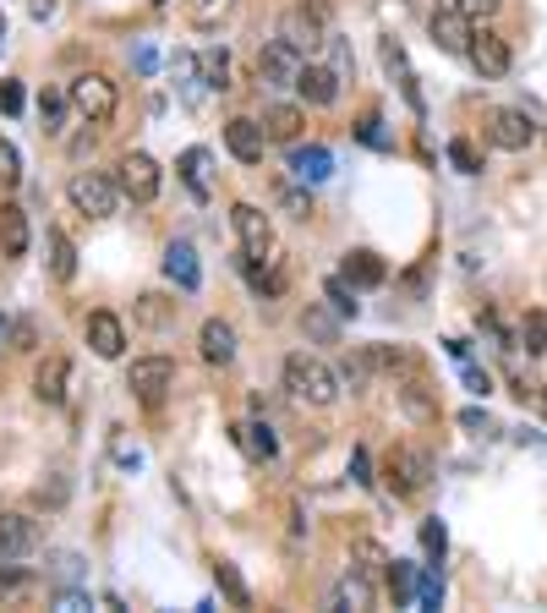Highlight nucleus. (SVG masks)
Listing matches in <instances>:
<instances>
[{
    "label": "nucleus",
    "mask_w": 547,
    "mask_h": 613,
    "mask_svg": "<svg viewBox=\"0 0 547 613\" xmlns=\"http://www.w3.org/2000/svg\"><path fill=\"white\" fill-rule=\"evenodd\" d=\"M301 126H307L301 104H269V110H263V132H269V143H296Z\"/></svg>",
    "instance_id": "nucleus-25"
},
{
    "label": "nucleus",
    "mask_w": 547,
    "mask_h": 613,
    "mask_svg": "<svg viewBox=\"0 0 547 613\" xmlns=\"http://www.w3.org/2000/svg\"><path fill=\"white\" fill-rule=\"evenodd\" d=\"M290 176L301 181V187H318V181H329L334 176V154L329 148H296V154H290Z\"/></svg>",
    "instance_id": "nucleus-21"
},
{
    "label": "nucleus",
    "mask_w": 547,
    "mask_h": 613,
    "mask_svg": "<svg viewBox=\"0 0 547 613\" xmlns=\"http://www.w3.org/2000/svg\"><path fill=\"white\" fill-rule=\"evenodd\" d=\"M137 323L165 329V323H176V302H165V296H137Z\"/></svg>",
    "instance_id": "nucleus-33"
},
{
    "label": "nucleus",
    "mask_w": 547,
    "mask_h": 613,
    "mask_svg": "<svg viewBox=\"0 0 547 613\" xmlns=\"http://www.w3.org/2000/svg\"><path fill=\"white\" fill-rule=\"evenodd\" d=\"M132 61H137V72H154V50H148V44H137Z\"/></svg>",
    "instance_id": "nucleus-54"
},
{
    "label": "nucleus",
    "mask_w": 547,
    "mask_h": 613,
    "mask_svg": "<svg viewBox=\"0 0 547 613\" xmlns=\"http://www.w3.org/2000/svg\"><path fill=\"white\" fill-rule=\"evenodd\" d=\"M334 603H340V608H356V613H362V608H372V575L351 570V575H345V581H340V592H334Z\"/></svg>",
    "instance_id": "nucleus-29"
},
{
    "label": "nucleus",
    "mask_w": 547,
    "mask_h": 613,
    "mask_svg": "<svg viewBox=\"0 0 547 613\" xmlns=\"http://www.w3.org/2000/svg\"><path fill=\"white\" fill-rule=\"evenodd\" d=\"M285 389L301 406H334V400H340V373L323 367L318 356L296 351V356H285Z\"/></svg>",
    "instance_id": "nucleus-1"
},
{
    "label": "nucleus",
    "mask_w": 547,
    "mask_h": 613,
    "mask_svg": "<svg viewBox=\"0 0 547 613\" xmlns=\"http://www.w3.org/2000/svg\"><path fill=\"white\" fill-rule=\"evenodd\" d=\"M77 564H83L77 553H61V559H55V575H61V581H77V575H83Z\"/></svg>",
    "instance_id": "nucleus-50"
},
{
    "label": "nucleus",
    "mask_w": 547,
    "mask_h": 613,
    "mask_svg": "<svg viewBox=\"0 0 547 613\" xmlns=\"http://www.w3.org/2000/svg\"><path fill=\"white\" fill-rule=\"evenodd\" d=\"M33 17H55V0H33Z\"/></svg>",
    "instance_id": "nucleus-55"
},
{
    "label": "nucleus",
    "mask_w": 547,
    "mask_h": 613,
    "mask_svg": "<svg viewBox=\"0 0 547 613\" xmlns=\"http://www.w3.org/2000/svg\"><path fill=\"white\" fill-rule=\"evenodd\" d=\"M44 499H50V504H66V477H61V471H55L50 488H39V504H44Z\"/></svg>",
    "instance_id": "nucleus-52"
},
{
    "label": "nucleus",
    "mask_w": 547,
    "mask_h": 613,
    "mask_svg": "<svg viewBox=\"0 0 547 613\" xmlns=\"http://www.w3.org/2000/svg\"><path fill=\"white\" fill-rule=\"evenodd\" d=\"M186 11H192L197 22H214V17H225V11H230V0H186Z\"/></svg>",
    "instance_id": "nucleus-45"
},
{
    "label": "nucleus",
    "mask_w": 547,
    "mask_h": 613,
    "mask_svg": "<svg viewBox=\"0 0 547 613\" xmlns=\"http://www.w3.org/2000/svg\"><path fill=\"white\" fill-rule=\"evenodd\" d=\"M17 181H22V154H17V143L0 137V187H17Z\"/></svg>",
    "instance_id": "nucleus-40"
},
{
    "label": "nucleus",
    "mask_w": 547,
    "mask_h": 613,
    "mask_svg": "<svg viewBox=\"0 0 547 613\" xmlns=\"http://www.w3.org/2000/svg\"><path fill=\"white\" fill-rule=\"evenodd\" d=\"M296 94L307 99L312 110H329V104L340 99V72H334V66L307 61V66H301V77H296Z\"/></svg>",
    "instance_id": "nucleus-12"
},
{
    "label": "nucleus",
    "mask_w": 547,
    "mask_h": 613,
    "mask_svg": "<svg viewBox=\"0 0 547 613\" xmlns=\"http://www.w3.org/2000/svg\"><path fill=\"white\" fill-rule=\"evenodd\" d=\"M301 329H307L312 340H323V345H334V340H340V323H334L323 307H307V312H301Z\"/></svg>",
    "instance_id": "nucleus-36"
},
{
    "label": "nucleus",
    "mask_w": 547,
    "mask_h": 613,
    "mask_svg": "<svg viewBox=\"0 0 547 613\" xmlns=\"http://www.w3.org/2000/svg\"><path fill=\"white\" fill-rule=\"evenodd\" d=\"M487 137H493L498 148H509V154H520V148L537 143V126H531L526 110H493L487 115Z\"/></svg>",
    "instance_id": "nucleus-9"
},
{
    "label": "nucleus",
    "mask_w": 547,
    "mask_h": 613,
    "mask_svg": "<svg viewBox=\"0 0 547 613\" xmlns=\"http://www.w3.org/2000/svg\"><path fill=\"white\" fill-rule=\"evenodd\" d=\"M389 592H394V603H411V564H400V559L389 564Z\"/></svg>",
    "instance_id": "nucleus-43"
},
{
    "label": "nucleus",
    "mask_w": 547,
    "mask_h": 613,
    "mask_svg": "<svg viewBox=\"0 0 547 613\" xmlns=\"http://www.w3.org/2000/svg\"><path fill=\"white\" fill-rule=\"evenodd\" d=\"M230 225H236V241H241L247 258H258V252L274 247V225H269V214H263L258 203H236L230 208Z\"/></svg>",
    "instance_id": "nucleus-8"
},
{
    "label": "nucleus",
    "mask_w": 547,
    "mask_h": 613,
    "mask_svg": "<svg viewBox=\"0 0 547 613\" xmlns=\"http://www.w3.org/2000/svg\"><path fill=\"white\" fill-rule=\"evenodd\" d=\"M33 345H39V323L17 318V323H11V351H33Z\"/></svg>",
    "instance_id": "nucleus-44"
},
{
    "label": "nucleus",
    "mask_w": 547,
    "mask_h": 613,
    "mask_svg": "<svg viewBox=\"0 0 547 613\" xmlns=\"http://www.w3.org/2000/svg\"><path fill=\"white\" fill-rule=\"evenodd\" d=\"M154 6H165V0H154Z\"/></svg>",
    "instance_id": "nucleus-58"
},
{
    "label": "nucleus",
    "mask_w": 547,
    "mask_h": 613,
    "mask_svg": "<svg viewBox=\"0 0 547 613\" xmlns=\"http://www.w3.org/2000/svg\"><path fill=\"white\" fill-rule=\"evenodd\" d=\"M389 553H383L378 548V542H356V570H362V575H389Z\"/></svg>",
    "instance_id": "nucleus-38"
},
{
    "label": "nucleus",
    "mask_w": 547,
    "mask_h": 613,
    "mask_svg": "<svg viewBox=\"0 0 547 613\" xmlns=\"http://www.w3.org/2000/svg\"><path fill=\"white\" fill-rule=\"evenodd\" d=\"M378 115H362V126H356V137H362V143H383V132H378Z\"/></svg>",
    "instance_id": "nucleus-51"
},
{
    "label": "nucleus",
    "mask_w": 547,
    "mask_h": 613,
    "mask_svg": "<svg viewBox=\"0 0 547 613\" xmlns=\"http://www.w3.org/2000/svg\"><path fill=\"white\" fill-rule=\"evenodd\" d=\"M33 247V225L22 203H0V258H28Z\"/></svg>",
    "instance_id": "nucleus-14"
},
{
    "label": "nucleus",
    "mask_w": 547,
    "mask_h": 613,
    "mask_svg": "<svg viewBox=\"0 0 547 613\" xmlns=\"http://www.w3.org/2000/svg\"><path fill=\"white\" fill-rule=\"evenodd\" d=\"M455 11H465V17H493V11H498V0H455Z\"/></svg>",
    "instance_id": "nucleus-47"
},
{
    "label": "nucleus",
    "mask_w": 547,
    "mask_h": 613,
    "mask_svg": "<svg viewBox=\"0 0 547 613\" xmlns=\"http://www.w3.org/2000/svg\"><path fill=\"white\" fill-rule=\"evenodd\" d=\"M351 482H372V460H367V449H351Z\"/></svg>",
    "instance_id": "nucleus-46"
},
{
    "label": "nucleus",
    "mask_w": 547,
    "mask_h": 613,
    "mask_svg": "<svg viewBox=\"0 0 547 613\" xmlns=\"http://www.w3.org/2000/svg\"><path fill=\"white\" fill-rule=\"evenodd\" d=\"M66 384H72V362H66V356H44L39 373H33V400H39V406H61Z\"/></svg>",
    "instance_id": "nucleus-18"
},
{
    "label": "nucleus",
    "mask_w": 547,
    "mask_h": 613,
    "mask_svg": "<svg viewBox=\"0 0 547 613\" xmlns=\"http://www.w3.org/2000/svg\"><path fill=\"white\" fill-rule=\"evenodd\" d=\"M176 170H181L186 187H192L197 198H203V192H208V148H186V154L176 159Z\"/></svg>",
    "instance_id": "nucleus-30"
},
{
    "label": "nucleus",
    "mask_w": 547,
    "mask_h": 613,
    "mask_svg": "<svg viewBox=\"0 0 547 613\" xmlns=\"http://www.w3.org/2000/svg\"><path fill=\"white\" fill-rule=\"evenodd\" d=\"M236 438L247 444L252 460H274V455H279V438H274L269 422H247V427H236Z\"/></svg>",
    "instance_id": "nucleus-28"
},
{
    "label": "nucleus",
    "mask_w": 547,
    "mask_h": 613,
    "mask_svg": "<svg viewBox=\"0 0 547 613\" xmlns=\"http://www.w3.org/2000/svg\"><path fill=\"white\" fill-rule=\"evenodd\" d=\"M165 274L181 285L186 296H192L197 285H203V269H197V252H192V241H170V247H165Z\"/></svg>",
    "instance_id": "nucleus-22"
},
{
    "label": "nucleus",
    "mask_w": 547,
    "mask_h": 613,
    "mask_svg": "<svg viewBox=\"0 0 547 613\" xmlns=\"http://www.w3.org/2000/svg\"><path fill=\"white\" fill-rule=\"evenodd\" d=\"M214 575H219V592L230 597V608H247V603H252L247 581H241V570H236L230 559H214Z\"/></svg>",
    "instance_id": "nucleus-31"
},
{
    "label": "nucleus",
    "mask_w": 547,
    "mask_h": 613,
    "mask_svg": "<svg viewBox=\"0 0 547 613\" xmlns=\"http://www.w3.org/2000/svg\"><path fill=\"white\" fill-rule=\"evenodd\" d=\"M0 110H6V115L22 110V88L17 83H0Z\"/></svg>",
    "instance_id": "nucleus-49"
},
{
    "label": "nucleus",
    "mask_w": 547,
    "mask_h": 613,
    "mask_svg": "<svg viewBox=\"0 0 547 613\" xmlns=\"http://www.w3.org/2000/svg\"><path fill=\"white\" fill-rule=\"evenodd\" d=\"M372 367H378V362H372V356H345V362H340V378H345V384L356 389V395H362V389H367V373H372Z\"/></svg>",
    "instance_id": "nucleus-39"
},
{
    "label": "nucleus",
    "mask_w": 547,
    "mask_h": 613,
    "mask_svg": "<svg viewBox=\"0 0 547 613\" xmlns=\"http://www.w3.org/2000/svg\"><path fill=\"white\" fill-rule=\"evenodd\" d=\"M44 252H50V274H55V280L72 285V280H77V247H72V241H66L55 225L44 230Z\"/></svg>",
    "instance_id": "nucleus-26"
},
{
    "label": "nucleus",
    "mask_w": 547,
    "mask_h": 613,
    "mask_svg": "<svg viewBox=\"0 0 547 613\" xmlns=\"http://www.w3.org/2000/svg\"><path fill=\"white\" fill-rule=\"evenodd\" d=\"M345 280L356 285V291H372V285H383L389 280V263L378 258V252H367V247H356V252H345Z\"/></svg>",
    "instance_id": "nucleus-20"
},
{
    "label": "nucleus",
    "mask_w": 547,
    "mask_h": 613,
    "mask_svg": "<svg viewBox=\"0 0 547 613\" xmlns=\"http://www.w3.org/2000/svg\"><path fill=\"white\" fill-rule=\"evenodd\" d=\"M197 77H203L208 94H225L230 88V55L225 50H203L197 55Z\"/></svg>",
    "instance_id": "nucleus-27"
},
{
    "label": "nucleus",
    "mask_w": 547,
    "mask_h": 613,
    "mask_svg": "<svg viewBox=\"0 0 547 613\" xmlns=\"http://www.w3.org/2000/svg\"><path fill=\"white\" fill-rule=\"evenodd\" d=\"M66 198H72L77 214H88V219H110L115 203H121V181L99 176V170H77L72 187H66Z\"/></svg>",
    "instance_id": "nucleus-3"
},
{
    "label": "nucleus",
    "mask_w": 547,
    "mask_h": 613,
    "mask_svg": "<svg viewBox=\"0 0 547 613\" xmlns=\"http://www.w3.org/2000/svg\"><path fill=\"white\" fill-rule=\"evenodd\" d=\"M115 181H121V192L132 203H154L159 187H165V170H159L148 154H126L121 159V176H115Z\"/></svg>",
    "instance_id": "nucleus-7"
},
{
    "label": "nucleus",
    "mask_w": 547,
    "mask_h": 613,
    "mask_svg": "<svg viewBox=\"0 0 547 613\" xmlns=\"http://www.w3.org/2000/svg\"><path fill=\"white\" fill-rule=\"evenodd\" d=\"M279 33H285V39L296 44L301 55H312V50H323V44H329V28H323V11H312V6H296V11L285 17V28H279Z\"/></svg>",
    "instance_id": "nucleus-13"
},
{
    "label": "nucleus",
    "mask_w": 547,
    "mask_h": 613,
    "mask_svg": "<svg viewBox=\"0 0 547 613\" xmlns=\"http://www.w3.org/2000/svg\"><path fill=\"white\" fill-rule=\"evenodd\" d=\"M72 110L77 115H88V126H110L115 121V104H121V94H115V83L104 72H83V77H72Z\"/></svg>",
    "instance_id": "nucleus-2"
},
{
    "label": "nucleus",
    "mask_w": 547,
    "mask_h": 613,
    "mask_svg": "<svg viewBox=\"0 0 547 613\" xmlns=\"http://www.w3.org/2000/svg\"><path fill=\"white\" fill-rule=\"evenodd\" d=\"M301 66H307V55H301L285 33H279V39H263V50H258V88H296Z\"/></svg>",
    "instance_id": "nucleus-4"
},
{
    "label": "nucleus",
    "mask_w": 547,
    "mask_h": 613,
    "mask_svg": "<svg viewBox=\"0 0 547 613\" xmlns=\"http://www.w3.org/2000/svg\"><path fill=\"white\" fill-rule=\"evenodd\" d=\"M88 345H93V356H104V362H115V356L126 351V323L115 318V312H88Z\"/></svg>",
    "instance_id": "nucleus-16"
},
{
    "label": "nucleus",
    "mask_w": 547,
    "mask_h": 613,
    "mask_svg": "<svg viewBox=\"0 0 547 613\" xmlns=\"http://www.w3.org/2000/svg\"><path fill=\"white\" fill-rule=\"evenodd\" d=\"M55 608H61V613H77V608H88V597H83V592H61V597H55Z\"/></svg>",
    "instance_id": "nucleus-53"
},
{
    "label": "nucleus",
    "mask_w": 547,
    "mask_h": 613,
    "mask_svg": "<svg viewBox=\"0 0 547 613\" xmlns=\"http://www.w3.org/2000/svg\"><path fill=\"white\" fill-rule=\"evenodd\" d=\"M427 33H433V44H438V50H449V55H465V50H471V17H465V11H455V6H449V11H433V22H427Z\"/></svg>",
    "instance_id": "nucleus-15"
},
{
    "label": "nucleus",
    "mask_w": 547,
    "mask_h": 613,
    "mask_svg": "<svg viewBox=\"0 0 547 613\" xmlns=\"http://www.w3.org/2000/svg\"><path fill=\"white\" fill-rule=\"evenodd\" d=\"M66 110H72V94H55V88H44V99H39V121H44V132H61L66 126Z\"/></svg>",
    "instance_id": "nucleus-32"
},
{
    "label": "nucleus",
    "mask_w": 547,
    "mask_h": 613,
    "mask_svg": "<svg viewBox=\"0 0 547 613\" xmlns=\"http://www.w3.org/2000/svg\"><path fill=\"white\" fill-rule=\"evenodd\" d=\"M465 55H471V66H476L482 77H509V66H515L509 44L498 39L493 28H476V33H471V50H465Z\"/></svg>",
    "instance_id": "nucleus-10"
},
{
    "label": "nucleus",
    "mask_w": 547,
    "mask_h": 613,
    "mask_svg": "<svg viewBox=\"0 0 547 613\" xmlns=\"http://www.w3.org/2000/svg\"><path fill=\"white\" fill-rule=\"evenodd\" d=\"M383 482H389L400 499H416V493L433 482V460H427L422 449H389V460H383Z\"/></svg>",
    "instance_id": "nucleus-5"
},
{
    "label": "nucleus",
    "mask_w": 547,
    "mask_h": 613,
    "mask_svg": "<svg viewBox=\"0 0 547 613\" xmlns=\"http://www.w3.org/2000/svg\"><path fill=\"white\" fill-rule=\"evenodd\" d=\"M394 400H400V411L411 416V422H433V416H438V400L427 395V384L416 373H405L400 384H394Z\"/></svg>",
    "instance_id": "nucleus-23"
},
{
    "label": "nucleus",
    "mask_w": 547,
    "mask_h": 613,
    "mask_svg": "<svg viewBox=\"0 0 547 613\" xmlns=\"http://www.w3.org/2000/svg\"><path fill=\"white\" fill-rule=\"evenodd\" d=\"M383 66H389V77L400 83L405 104H411V110H422V88H416V72H411V61H405L400 39H383Z\"/></svg>",
    "instance_id": "nucleus-24"
},
{
    "label": "nucleus",
    "mask_w": 547,
    "mask_h": 613,
    "mask_svg": "<svg viewBox=\"0 0 547 613\" xmlns=\"http://www.w3.org/2000/svg\"><path fill=\"white\" fill-rule=\"evenodd\" d=\"M416 603H422V608H438V603H444V581H438V564L422 575V586H416Z\"/></svg>",
    "instance_id": "nucleus-42"
},
{
    "label": "nucleus",
    "mask_w": 547,
    "mask_h": 613,
    "mask_svg": "<svg viewBox=\"0 0 547 613\" xmlns=\"http://www.w3.org/2000/svg\"><path fill=\"white\" fill-rule=\"evenodd\" d=\"M0 39H6V17H0Z\"/></svg>",
    "instance_id": "nucleus-57"
},
{
    "label": "nucleus",
    "mask_w": 547,
    "mask_h": 613,
    "mask_svg": "<svg viewBox=\"0 0 547 613\" xmlns=\"http://www.w3.org/2000/svg\"><path fill=\"white\" fill-rule=\"evenodd\" d=\"M197 351H203V362L230 367L236 362V329H230L225 318H208L203 329H197Z\"/></svg>",
    "instance_id": "nucleus-19"
},
{
    "label": "nucleus",
    "mask_w": 547,
    "mask_h": 613,
    "mask_svg": "<svg viewBox=\"0 0 547 613\" xmlns=\"http://www.w3.org/2000/svg\"><path fill=\"white\" fill-rule=\"evenodd\" d=\"M6 340H11V323H6V318H0V345H6Z\"/></svg>",
    "instance_id": "nucleus-56"
},
{
    "label": "nucleus",
    "mask_w": 547,
    "mask_h": 613,
    "mask_svg": "<svg viewBox=\"0 0 547 613\" xmlns=\"http://www.w3.org/2000/svg\"><path fill=\"white\" fill-rule=\"evenodd\" d=\"M422 553H427V564H444V553H449V531H444V520H422Z\"/></svg>",
    "instance_id": "nucleus-35"
},
{
    "label": "nucleus",
    "mask_w": 547,
    "mask_h": 613,
    "mask_svg": "<svg viewBox=\"0 0 547 613\" xmlns=\"http://www.w3.org/2000/svg\"><path fill=\"white\" fill-rule=\"evenodd\" d=\"M39 548V520L33 515H0V559H28Z\"/></svg>",
    "instance_id": "nucleus-17"
},
{
    "label": "nucleus",
    "mask_w": 547,
    "mask_h": 613,
    "mask_svg": "<svg viewBox=\"0 0 547 613\" xmlns=\"http://www.w3.org/2000/svg\"><path fill=\"white\" fill-rule=\"evenodd\" d=\"M279 203H285L296 219H312V198H301V192H279Z\"/></svg>",
    "instance_id": "nucleus-48"
},
{
    "label": "nucleus",
    "mask_w": 547,
    "mask_h": 613,
    "mask_svg": "<svg viewBox=\"0 0 547 613\" xmlns=\"http://www.w3.org/2000/svg\"><path fill=\"white\" fill-rule=\"evenodd\" d=\"M176 384V362L170 356H137L132 367H126V389H132L137 400H165V389Z\"/></svg>",
    "instance_id": "nucleus-6"
},
{
    "label": "nucleus",
    "mask_w": 547,
    "mask_h": 613,
    "mask_svg": "<svg viewBox=\"0 0 547 613\" xmlns=\"http://www.w3.org/2000/svg\"><path fill=\"white\" fill-rule=\"evenodd\" d=\"M225 148L241 165H258L263 148H269V132H263V121H252V115H236V121H225Z\"/></svg>",
    "instance_id": "nucleus-11"
},
{
    "label": "nucleus",
    "mask_w": 547,
    "mask_h": 613,
    "mask_svg": "<svg viewBox=\"0 0 547 613\" xmlns=\"http://www.w3.org/2000/svg\"><path fill=\"white\" fill-rule=\"evenodd\" d=\"M323 296H329V307L345 312V318H356V312H362V302H356V285L345 280V274H334V280L323 285Z\"/></svg>",
    "instance_id": "nucleus-34"
},
{
    "label": "nucleus",
    "mask_w": 547,
    "mask_h": 613,
    "mask_svg": "<svg viewBox=\"0 0 547 613\" xmlns=\"http://www.w3.org/2000/svg\"><path fill=\"white\" fill-rule=\"evenodd\" d=\"M520 345H526V356L547 351V312H526V323H520Z\"/></svg>",
    "instance_id": "nucleus-37"
},
{
    "label": "nucleus",
    "mask_w": 547,
    "mask_h": 613,
    "mask_svg": "<svg viewBox=\"0 0 547 613\" xmlns=\"http://www.w3.org/2000/svg\"><path fill=\"white\" fill-rule=\"evenodd\" d=\"M449 165L465 170V176H476V170H482V154H476V148L465 143V137H455V143H449Z\"/></svg>",
    "instance_id": "nucleus-41"
}]
</instances>
